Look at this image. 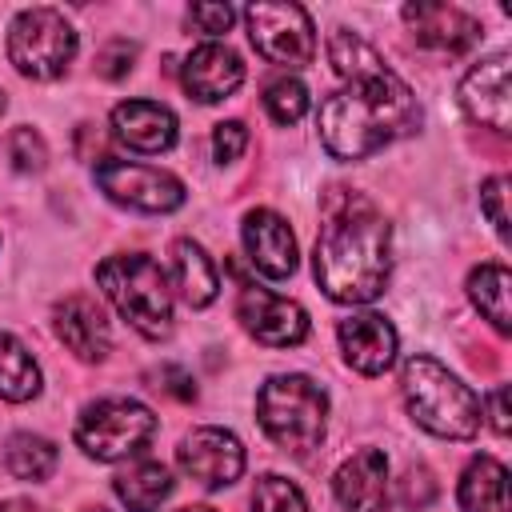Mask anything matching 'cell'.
Masks as SVG:
<instances>
[{
    "instance_id": "6da1fadb",
    "label": "cell",
    "mask_w": 512,
    "mask_h": 512,
    "mask_svg": "<svg viewBox=\"0 0 512 512\" xmlns=\"http://www.w3.org/2000/svg\"><path fill=\"white\" fill-rule=\"evenodd\" d=\"M316 284L336 304H368L384 292L392 272V228L384 212L348 188H332L324 200V224L316 236Z\"/></svg>"
},
{
    "instance_id": "7a4b0ae2",
    "label": "cell",
    "mask_w": 512,
    "mask_h": 512,
    "mask_svg": "<svg viewBox=\"0 0 512 512\" xmlns=\"http://www.w3.org/2000/svg\"><path fill=\"white\" fill-rule=\"evenodd\" d=\"M320 140L336 160H364L384 144L412 136L420 128L416 92L384 64L368 76L348 80V88L324 96L320 104Z\"/></svg>"
},
{
    "instance_id": "3957f363",
    "label": "cell",
    "mask_w": 512,
    "mask_h": 512,
    "mask_svg": "<svg viewBox=\"0 0 512 512\" xmlns=\"http://www.w3.org/2000/svg\"><path fill=\"white\" fill-rule=\"evenodd\" d=\"M400 392L408 404V416L444 440H472L480 432V400L476 392L452 376L432 356H408L400 368Z\"/></svg>"
},
{
    "instance_id": "277c9868",
    "label": "cell",
    "mask_w": 512,
    "mask_h": 512,
    "mask_svg": "<svg viewBox=\"0 0 512 512\" xmlns=\"http://www.w3.org/2000/svg\"><path fill=\"white\" fill-rule=\"evenodd\" d=\"M96 284L112 308L148 340L172 332V288L164 268L144 252H120L96 264Z\"/></svg>"
},
{
    "instance_id": "5b68a950",
    "label": "cell",
    "mask_w": 512,
    "mask_h": 512,
    "mask_svg": "<svg viewBox=\"0 0 512 512\" xmlns=\"http://www.w3.org/2000/svg\"><path fill=\"white\" fill-rule=\"evenodd\" d=\"M256 420L268 432V440L292 456H308L324 440L328 420V396L316 380L300 372L268 376L256 392Z\"/></svg>"
},
{
    "instance_id": "8992f818",
    "label": "cell",
    "mask_w": 512,
    "mask_h": 512,
    "mask_svg": "<svg viewBox=\"0 0 512 512\" xmlns=\"http://www.w3.org/2000/svg\"><path fill=\"white\" fill-rule=\"evenodd\" d=\"M76 56V32L56 8H24L8 28V60L28 80H56Z\"/></svg>"
},
{
    "instance_id": "52a82bcc",
    "label": "cell",
    "mask_w": 512,
    "mask_h": 512,
    "mask_svg": "<svg viewBox=\"0 0 512 512\" xmlns=\"http://www.w3.org/2000/svg\"><path fill=\"white\" fill-rule=\"evenodd\" d=\"M156 432V416L152 408H144L140 400L128 396H104L96 404H88L76 420V444L92 456V460H124L136 456Z\"/></svg>"
},
{
    "instance_id": "ba28073f",
    "label": "cell",
    "mask_w": 512,
    "mask_h": 512,
    "mask_svg": "<svg viewBox=\"0 0 512 512\" xmlns=\"http://www.w3.org/2000/svg\"><path fill=\"white\" fill-rule=\"evenodd\" d=\"M244 24L252 48L284 68H304L316 56V28L300 4H248Z\"/></svg>"
},
{
    "instance_id": "9c48e42d",
    "label": "cell",
    "mask_w": 512,
    "mask_h": 512,
    "mask_svg": "<svg viewBox=\"0 0 512 512\" xmlns=\"http://www.w3.org/2000/svg\"><path fill=\"white\" fill-rule=\"evenodd\" d=\"M96 188L136 212H176L184 204V184L152 164H128V160H100L96 164Z\"/></svg>"
},
{
    "instance_id": "30bf717a",
    "label": "cell",
    "mask_w": 512,
    "mask_h": 512,
    "mask_svg": "<svg viewBox=\"0 0 512 512\" xmlns=\"http://www.w3.org/2000/svg\"><path fill=\"white\" fill-rule=\"evenodd\" d=\"M176 464H180V472L188 480H196L200 488L216 492V488H228V484L240 480V472H244V444L228 428L204 424V428H192L180 440Z\"/></svg>"
},
{
    "instance_id": "8fae6325",
    "label": "cell",
    "mask_w": 512,
    "mask_h": 512,
    "mask_svg": "<svg viewBox=\"0 0 512 512\" xmlns=\"http://www.w3.org/2000/svg\"><path fill=\"white\" fill-rule=\"evenodd\" d=\"M236 316L268 348H296L308 336V312L296 300L276 296V292L256 288V284H244V292L236 300Z\"/></svg>"
},
{
    "instance_id": "7c38bea8",
    "label": "cell",
    "mask_w": 512,
    "mask_h": 512,
    "mask_svg": "<svg viewBox=\"0 0 512 512\" xmlns=\"http://www.w3.org/2000/svg\"><path fill=\"white\" fill-rule=\"evenodd\" d=\"M460 108L468 112V120H476L480 128L492 132H508L512 124V100H508V52H496L480 64L468 68V76L460 80Z\"/></svg>"
},
{
    "instance_id": "4fadbf2b",
    "label": "cell",
    "mask_w": 512,
    "mask_h": 512,
    "mask_svg": "<svg viewBox=\"0 0 512 512\" xmlns=\"http://www.w3.org/2000/svg\"><path fill=\"white\" fill-rule=\"evenodd\" d=\"M240 240L260 276L288 280L296 272V236H292L288 220L276 216L272 208H252L240 224Z\"/></svg>"
},
{
    "instance_id": "5bb4252c",
    "label": "cell",
    "mask_w": 512,
    "mask_h": 512,
    "mask_svg": "<svg viewBox=\"0 0 512 512\" xmlns=\"http://www.w3.org/2000/svg\"><path fill=\"white\" fill-rule=\"evenodd\" d=\"M184 88L192 100L200 104H216V100H228L240 84H244V60L228 48V44H196L184 60Z\"/></svg>"
},
{
    "instance_id": "9a60e30c",
    "label": "cell",
    "mask_w": 512,
    "mask_h": 512,
    "mask_svg": "<svg viewBox=\"0 0 512 512\" xmlns=\"http://www.w3.org/2000/svg\"><path fill=\"white\" fill-rule=\"evenodd\" d=\"M112 136L140 156H160L176 144V116L156 100H124L112 108Z\"/></svg>"
},
{
    "instance_id": "2e32d148",
    "label": "cell",
    "mask_w": 512,
    "mask_h": 512,
    "mask_svg": "<svg viewBox=\"0 0 512 512\" xmlns=\"http://www.w3.org/2000/svg\"><path fill=\"white\" fill-rule=\"evenodd\" d=\"M52 324H56L60 344L68 352H76L80 360H104L108 348H112V328L104 320V308L84 292L64 296L52 308Z\"/></svg>"
},
{
    "instance_id": "e0dca14e",
    "label": "cell",
    "mask_w": 512,
    "mask_h": 512,
    "mask_svg": "<svg viewBox=\"0 0 512 512\" xmlns=\"http://www.w3.org/2000/svg\"><path fill=\"white\" fill-rule=\"evenodd\" d=\"M336 336H340L344 360H348L360 376H380V372H388L392 360H396V328H392L380 312H356V316L340 320Z\"/></svg>"
},
{
    "instance_id": "ac0fdd59",
    "label": "cell",
    "mask_w": 512,
    "mask_h": 512,
    "mask_svg": "<svg viewBox=\"0 0 512 512\" xmlns=\"http://www.w3.org/2000/svg\"><path fill=\"white\" fill-rule=\"evenodd\" d=\"M404 20L416 36V44L440 52V56H460L480 40V24L452 4H408Z\"/></svg>"
},
{
    "instance_id": "d6986e66",
    "label": "cell",
    "mask_w": 512,
    "mask_h": 512,
    "mask_svg": "<svg viewBox=\"0 0 512 512\" xmlns=\"http://www.w3.org/2000/svg\"><path fill=\"white\" fill-rule=\"evenodd\" d=\"M336 500L344 512H384L388 508V460L380 448H360L352 452L336 476H332Z\"/></svg>"
},
{
    "instance_id": "ffe728a7",
    "label": "cell",
    "mask_w": 512,
    "mask_h": 512,
    "mask_svg": "<svg viewBox=\"0 0 512 512\" xmlns=\"http://www.w3.org/2000/svg\"><path fill=\"white\" fill-rule=\"evenodd\" d=\"M172 284L180 288L184 304H192V308L212 304L216 292H220V276H216L212 256L196 240H188V236H180L172 244Z\"/></svg>"
},
{
    "instance_id": "44dd1931",
    "label": "cell",
    "mask_w": 512,
    "mask_h": 512,
    "mask_svg": "<svg viewBox=\"0 0 512 512\" xmlns=\"http://www.w3.org/2000/svg\"><path fill=\"white\" fill-rule=\"evenodd\" d=\"M112 492L128 512H156L172 496V472L160 460H136L124 472H116Z\"/></svg>"
},
{
    "instance_id": "7402d4cb",
    "label": "cell",
    "mask_w": 512,
    "mask_h": 512,
    "mask_svg": "<svg viewBox=\"0 0 512 512\" xmlns=\"http://www.w3.org/2000/svg\"><path fill=\"white\" fill-rule=\"evenodd\" d=\"M464 512H508V468L496 456H476L460 476Z\"/></svg>"
},
{
    "instance_id": "603a6c76",
    "label": "cell",
    "mask_w": 512,
    "mask_h": 512,
    "mask_svg": "<svg viewBox=\"0 0 512 512\" xmlns=\"http://www.w3.org/2000/svg\"><path fill=\"white\" fill-rule=\"evenodd\" d=\"M36 392H40V368H36L32 352L16 336L0 332V400L24 404Z\"/></svg>"
},
{
    "instance_id": "cb8c5ba5",
    "label": "cell",
    "mask_w": 512,
    "mask_h": 512,
    "mask_svg": "<svg viewBox=\"0 0 512 512\" xmlns=\"http://www.w3.org/2000/svg\"><path fill=\"white\" fill-rule=\"evenodd\" d=\"M468 296H472V304L480 308V316H484L500 336L512 328V316H508V268H504L500 260L472 268V276H468Z\"/></svg>"
},
{
    "instance_id": "d4e9b609",
    "label": "cell",
    "mask_w": 512,
    "mask_h": 512,
    "mask_svg": "<svg viewBox=\"0 0 512 512\" xmlns=\"http://www.w3.org/2000/svg\"><path fill=\"white\" fill-rule=\"evenodd\" d=\"M56 444L36 436V432H16L8 436L4 444V468L16 476V480H28V484H40L56 472Z\"/></svg>"
},
{
    "instance_id": "484cf974",
    "label": "cell",
    "mask_w": 512,
    "mask_h": 512,
    "mask_svg": "<svg viewBox=\"0 0 512 512\" xmlns=\"http://www.w3.org/2000/svg\"><path fill=\"white\" fill-rule=\"evenodd\" d=\"M308 88L296 80V76H280V80H272L268 88H264V108H268V116L276 120V124H296V120H304V112H308Z\"/></svg>"
},
{
    "instance_id": "4316f807",
    "label": "cell",
    "mask_w": 512,
    "mask_h": 512,
    "mask_svg": "<svg viewBox=\"0 0 512 512\" xmlns=\"http://www.w3.org/2000/svg\"><path fill=\"white\" fill-rule=\"evenodd\" d=\"M252 512H308V500L292 480L268 472L252 488Z\"/></svg>"
},
{
    "instance_id": "83f0119b",
    "label": "cell",
    "mask_w": 512,
    "mask_h": 512,
    "mask_svg": "<svg viewBox=\"0 0 512 512\" xmlns=\"http://www.w3.org/2000/svg\"><path fill=\"white\" fill-rule=\"evenodd\" d=\"M8 160H12V168L16 172H40L44 164H48V148H44V140H40V132H32V128H12L8 132Z\"/></svg>"
},
{
    "instance_id": "f1b7e54d",
    "label": "cell",
    "mask_w": 512,
    "mask_h": 512,
    "mask_svg": "<svg viewBox=\"0 0 512 512\" xmlns=\"http://www.w3.org/2000/svg\"><path fill=\"white\" fill-rule=\"evenodd\" d=\"M396 496H400L404 508L420 512V508L432 504V496H436V480L428 476V468H408L404 480H400V488H396Z\"/></svg>"
},
{
    "instance_id": "f546056e",
    "label": "cell",
    "mask_w": 512,
    "mask_h": 512,
    "mask_svg": "<svg viewBox=\"0 0 512 512\" xmlns=\"http://www.w3.org/2000/svg\"><path fill=\"white\" fill-rule=\"evenodd\" d=\"M132 60H136V44H132V40H112V44L100 48L96 72H100L104 80H120V76L132 72Z\"/></svg>"
},
{
    "instance_id": "4dcf8cb0",
    "label": "cell",
    "mask_w": 512,
    "mask_h": 512,
    "mask_svg": "<svg viewBox=\"0 0 512 512\" xmlns=\"http://www.w3.org/2000/svg\"><path fill=\"white\" fill-rule=\"evenodd\" d=\"M244 148H248V128H244L240 120L216 124V132H212V156H216L220 164H232Z\"/></svg>"
},
{
    "instance_id": "1f68e13d",
    "label": "cell",
    "mask_w": 512,
    "mask_h": 512,
    "mask_svg": "<svg viewBox=\"0 0 512 512\" xmlns=\"http://www.w3.org/2000/svg\"><path fill=\"white\" fill-rule=\"evenodd\" d=\"M504 196H508V176H492V180H484V188H480V204H484V212H488V220H492V228H496L500 236H508Z\"/></svg>"
},
{
    "instance_id": "d6a6232c",
    "label": "cell",
    "mask_w": 512,
    "mask_h": 512,
    "mask_svg": "<svg viewBox=\"0 0 512 512\" xmlns=\"http://www.w3.org/2000/svg\"><path fill=\"white\" fill-rule=\"evenodd\" d=\"M188 20H192L204 36H220V32L232 28L236 12H232L228 4H192V8H188Z\"/></svg>"
},
{
    "instance_id": "836d02e7",
    "label": "cell",
    "mask_w": 512,
    "mask_h": 512,
    "mask_svg": "<svg viewBox=\"0 0 512 512\" xmlns=\"http://www.w3.org/2000/svg\"><path fill=\"white\" fill-rule=\"evenodd\" d=\"M152 388H164L168 396H176V400H196V384H192V376L180 368V364H164V368H156L152 372Z\"/></svg>"
},
{
    "instance_id": "e575fe53",
    "label": "cell",
    "mask_w": 512,
    "mask_h": 512,
    "mask_svg": "<svg viewBox=\"0 0 512 512\" xmlns=\"http://www.w3.org/2000/svg\"><path fill=\"white\" fill-rule=\"evenodd\" d=\"M488 408H492V428L504 436L508 432V388H496L488 396Z\"/></svg>"
},
{
    "instance_id": "d590c367",
    "label": "cell",
    "mask_w": 512,
    "mask_h": 512,
    "mask_svg": "<svg viewBox=\"0 0 512 512\" xmlns=\"http://www.w3.org/2000/svg\"><path fill=\"white\" fill-rule=\"evenodd\" d=\"M0 512H48V508H40V504H32V500H20V496H16V500H4V504H0Z\"/></svg>"
},
{
    "instance_id": "8d00e7d4",
    "label": "cell",
    "mask_w": 512,
    "mask_h": 512,
    "mask_svg": "<svg viewBox=\"0 0 512 512\" xmlns=\"http://www.w3.org/2000/svg\"><path fill=\"white\" fill-rule=\"evenodd\" d=\"M180 512H216V508H208V504H188V508H180Z\"/></svg>"
},
{
    "instance_id": "74e56055",
    "label": "cell",
    "mask_w": 512,
    "mask_h": 512,
    "mask_svg": "<svg viewBox=\"0 0 512 512\" xmlns=\"http://www.w3.org/2000/svg\"><path fill=\"white\" fill-rule=\"evenodd\" d=\"M0 112H4V92H0Z\"/></svg>"
},
{
    "instance_id": "f35d334b",
    "label": "cell",
    "mask_w": 512,
    "mask_h": 512,
    "mask_svg": "<svg viewBox=\"0 0 512 512\" xmlns=\"http://www.w3.org/2000/svg\"><path fill=\"white\" fill-rule=\"evenodd\" d=\"M88 512H108V508H88Z\"/></svg>"
}]
</instances>
